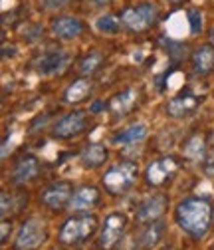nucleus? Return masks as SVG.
I'll list each match as a JSON object with an SVG mask.
<instances>
[{"label": "nucleus", "mask_w": 214, "mask_h": 250, "mask_svg": "<svg viewBox=\"0 0 214 250\" xmlns=\"http://www.w3.org/2000/svg\"><path fill=\"white\" fill-rule=\"evenodd\" d=\"M214 208L206 197H187L175 208V223L195 240H202L212 227Z\"/></svg>", "instance_id": "f257e3e1"}, {"label": "nucleus", "mask_w": 214, "mask_h": 250, "mask_svg": "<svg viewBox=\"0 0 214 250\" xmlns=\"http://www.w3.org/2000/svg\"><path fill=\"white\" fill-rule=\"evenodd\" d=\"M137 179H139V165L135 161L125 159L111 165L105 171V175L101 177V185L109 195L119 197L129 193L133 189V185L137 183Z\"/></svg>", "instance_id": "f03ea898"}, {"label": "nucleus", "mask_w": 214, "mask_h": 250, "mask_svg": "<svg viewBox=\"0 0 214 250\" xmlns=\"http://www.w3.org/2000/svg\"><path fill=\"white\" fill-rule=\"evenodd\" d=\"M97 230V218L96 214L89 212H79L70 216L68 221L62 225L58 234V240L66 244V246H79L83 242H87Z\"/></svg>", "instance_id": "7ed1b4c3"}, {"label": "nucleus", "mask_w": 214, "mask_h": 250, "mask_svg": "<svg viewBox=\"0 0 214 250\" xmlns=\"http://www.w3.org/2000/svg\"><path fill=\"white\" fill-rule=\"evenodd\" d=\"M119 20L127 32H133V34L147 32L159 20V6L153 2H141L135 6H127L125 10H121Z\"/></svg>", "instance_id": "20e7f679"}, {"label": "nucleus", "mask_w": 214, "mask_h": 250, "mask_svg": "<svg viewBox=\"0 0 214 250\" xmlns=\"http://www.w3.org/2000/svg\"><path fill=\"white\" fill-rule=\"evenodd\" d=\"M129 218L125 212H109L99 229V236H97V250H115L119 246V242L123 240V234L127 230Z\"/></svg>", "instance_id": "39448f33"}, {"label": "nucleus", "mask_w": 214, "mask_h": 250, "mask_svg": "<svg viewBox=\"0 0 214 250\" xmlns=\"http://www.w3.org/2000/svg\"><path fill=\"white\" fill-rule=\"evenodd\" d=\"M180 171V161L173 155H165L155 161H151L145 169V183L153 189H163L169 183L175 181V177Z\"/></svg>", "instance_id": "423d86ee"}, {"label": "nucleus", "mask_w": 214, "mask_h": 250, "mask_svg": "<svg viewBox=\"0 0 214 250\" xmlns=\"http://www.w3.org/2000/svg\"><path fill=\"white\" fill-rule=\"evenodd\" d=\"M48 240V227L40 218H26L20 225L12 250H38Z\"/></svg>", "instance_id": "0eeeda50"}, {"label": "nucleus", "mask_w": 214, "mask_h": 250, "mask_svg": "<svg viewBox=\"0 0 214 250\" xmlns=\"http://www.w3.org/2000/svg\"><path fill=\"white\" fill-rule=\"evenodd\" d=\"M87 127H89V115L78 109V111H72L64 117H59L52 125V137L59 141H70V139L79 137L83 131H87Z\"/></svg>", "instance_id": "6e6552de"}, {"label": "nucleus", "mask_w": 214, "mask_h": 250, "mask_svg": "<svg viewBox=\"0 0 214 250\" xmlns=\"http://www.w3.org/2000/svg\"><path fill=\"white\" fill-rule=\"evenodd\" d=\"M200 104H202V96H196L195 91L185 87L182 91H178L175 98H171L167 102L165 111L173 119H185V117H191L198 109Z\"/></svg>", "instance_id": "1a4fd4ad"}, {"label": "nucleus", "mask_w": 214, "mask_h": 250, "mask_svg": "<svg viewBox=\"0 0 214 250\" xmlns=\"http://www.w3.org/2000/svg\"><path fill=\"white\" fill-rule=\"evenodd\" d=\"M169 207V197L165 193H155L147 197L145 201L139 203L137 210H135V221L139 225H149V223H155L167 212Z\"/></svg>", "instance_id": "9d476101"}, {"label": "nucleus", "mask_w": 214, "mask_h": 250, "mask_svg": "<svg viewBox=\"0 0 214 250\" xmlns=\"http://www.w3.org/2000/svg\"><path fill=\"white\" fill-rule=\"evenodd\" d=\"M74 197V185L72 181H54L42 191V203L52 210H62L70 207V201Z\"/></svg>", "instance_id": "9b49d317"}, {"label": "nucleus", "mask_w": 214, "mask_h": 250, "mask_svg": "<svg viewBox=\"0 0 214 250\" xmlns=\"http://www.w3.org/2000/svg\"><path fill=\"white\" fill-rule=\"evenodd\" d=\"M40 175V159L36 155H22V157L14 163V169L10 173V181L14 185H26L30 181H34Z\"/></svg>", "instance_id": "f8f14e48"}, {"label": "nucleus", "mask_w": 214, "mask_h": 250, "mask_svg": "<svg viewBox=\"0 0 214 250\" xmlns=\"http://www.w3.org/2000/svg\"><path fill=\"white\" fill-rule=\"evenodd\" d=\"M70 62V56L62 50H50L46 54H42L36 62H34V68L38 74L42 76H56L59 74Z\"/></svg>", "instance_id": "ddd939ff"}, {"label": "nucleus", "mask_w": 214, "mask_h": 250, "mask_svg": "<svg viewBox=\"0 0 214 250\" xmlns=\"http://www.w3.org/2000/svg\"><path fill=\"white\" fill-rule=\"evenodd\" d=\"M165 232H167V223L161 221V218L155 221V223L143 225V230L135 236V248L137 250H153L161 242Z\"/></svg>", "instance_id": "4468645a"}, {"label": "nucleus", "mask_w": 214, "mask_h": 250, "mask_svg": "<svg viewBox=\"0 0 214 250\" xmlns=\"http://www.w3.org/2000/svg\"><path fill=\"white\" fill-rule=\"evenodd\" d=\"M83 22L76 16H58L52 20V34L59 40H76L83 34Z\"/></svg>", "instance_id": "2eb2a0df"}, {"label": "nucleus", "mask_w": 214, "mask_h": 250, "mask_svg": "<svg viewBox=\"0 0 214 250\" xmlns=\"http://www.w3.org/2000/svg\"><path fill=\"white\" fill-rule=\"evenodd\" d=\"M101 201V191L94 185H83L74 191V197L70 201V208L78 212H87L89 208H96Z\"/></svg>", "instance_id": "dca6fc26"}, {"label": "nucleus", "mask_w": 214, "mask_h": 250, "mask_svg": "<svg viewBox=\"0 0 214 250\" xmlns=\"http://www.w3.org/2000/svg\"><path fill=\"white\" fill-rule=\"evenodd\" d=\"M107 159H109V151H107V147H105L103 143H99V141L89 143V145L81 151V155H79V161H81L83 169H89V171L103 167V165L107 163Z\"/></svg>", "instance_id": "f3484780"}, {"label": "nucleus", "mask_w": 214, "mask_h": 250, "mask_svg": "<svg viewBox=\"0 0 214 250\" xmlns=\"http://www.w3.org/2000/svg\"><path fill=\"white\" fill-rule=\"evenodd\" d=\"M193 72L196 76H208L214 72V46L212 44H202L198 46L193 56H191Z\"/></svg>", "instance_id": "a211bd4d"}, {"label": "nucleus", "mask_w": 214, "mask_h": 250, "mask_svg": "<svg viewBox=\"0 0 214 250\" xmlns=\"http://www.w3.org/2000/svg\"><path fill=\"white\" fill-rule=\"evenodd\" d=\"M137 96H139V93H137V89H133V87L123 89V91H119L117 96H113V100L109 102V109H111L115 121L121 119V117H125V115L133 109V105H135V102H137Z\"/></svg>", "instance_id": "6ab92c4d"}, {"label": "nucleus", "mask_w": 214, "mask_h": 250, "mask_svg": "<svg viewBox=\"0 0 214 250\" xmlns=\"http://www.w3.org/2000/svg\"><path fill=\"white\" fill-rule=\"evenodd\" d=\"M91 89H94V83H91L89 78H79L76 80L74 83H70L64 91V96H62V102L64 104H81L89 98V93Z\"/></svg>", "instance_id": "aec40b11"}, {"label": "nucleus", "mask_w": 214, "mask_h": 250, "mask_svg": "<svg viewBox=\"0 0 214 250\" xmlns=\"http://www.w3.org/2000/svg\"><path fill=\"white\" fill-rule=\"evenodd\" d=\"M147 133H149V129H147L145 123H135V125H129V127H125L123 131H119L117 135H113L111 143L123 145V147H127V145H137V143H141V141L147 137Z\"/></svg>", "instance_id": "412c9836"}, {"label": "nucleus", "mask_w": 214, "mask_h": 250, "mask_svg": "<svg viewBox=\"0 0 214 250\" xmlns=\"http://www.w3.org/2000/svg\"><path fill=\"white\" fill-rule=\"evenodd\" d=\"M182 153H185V157L191 159V161H204V157H206V139H204V135L196 133V135L189 137L187 143L182 145Z\"/></svg>", "instance_id": "4be33fe9"}, {"label": "nucleus", "mask_w": 214, "mask_h": 250, "mask_svg": "<svg viewBox=\"0 0 214 250\" xmlns=\"http://www.w3.org/2000/svg\"><path fill=\"white\" fill-rule=\"evenodd\" d=\"M103 64H105V56L99 54V52H91V54H87L85 58H81V62H79V72H81L83 76H94L96 72L101 70Z\"/></svg>", "instance_id": "5701e85b"}, {"label": "nucleus", "mask_w": 214, "mask_h": 250, "mask_svg": "<svg viewBox=\"0 0 214 250\" xmlns=\"http://www.w3.org/2000/svg\"><path fill=\"white\" fill-rule=\"evenodd\" d=\"M96 28H97V32H101V34L113 36V34H119V30L123 28V26H121V20H119L117 16H113V14H103V16H99V18L96 20Z\"/></svg>", "instance_id": "b1692460"}, {"label": "nucleus", "mask_w": 214, "mask_h": 250, "mask_svg": "<svg viewBox=\"0 0 214 250\" xmlns=\"http://www.w3.org/2000/svg\"><path fill=\"white\" fill-rule=\"evenodd\" d=\"M187 18H189V24H191V30H193V34H200L202 32V14L193 8L187 12Z\"/></svg>", "instance_id": "393cba45"}, {"label": "nucleus", "mask_w": 214, "mask_h": 250, "mask_svg": "<svg viewBox=\"0 0 214 250\" xmlns=\"http://www.w3.org/2000/svg\"><path fill=\"white\" fill-rule=\"evenodd\" d=\"M12 205H14V201L8 195V191H2V218H6L8 210H12Z\"/></svg>", "instance_id": "a878e982"}, {"label": "nucleus", "mask_w": 214, "mask_h": 250, "mask_svg": "<svg viewBox=\"0 0 214 250\" xmlns=\"http://www.w3.org/2000/svg\"><path fill=\"white\" fill-rule=\"evenodd\" d=\"M101 109L105 111V104L103 102H94V104H91V107H89L91 113H101Z\"/></svg>", "instance_id": "bb28decb"}, {"label": "nucleus", "mask_w": 214, "mask_h": 250, "mask_svg": "<svg viewBox=\"0 0 214 250\" xmlns=\"http://www.w3.org/2000/svg\"><path fill=\"white\" fill-rule=\"evenodd\" d=\"M8 221H6V218H2V244H6L8 242Z\"/></svg>", "instance_id": "cd10ccee"}, {"label": "nucleus", "mask_w": 214, "mask_h": 250, "mask_svg": "<svg viewBox=\"0 0 214 250\" xmlns=\"http://www.w3.org/2000/svg\"><path fill=\"white\" fill-rule=\"evenodd\" d=\"M169 4H180V2H185V0H167Z\"/></svg>", "instance_id": "c85d7f7f"}, {"label": "nucleus", "mask_w": 214, "mask_h": 250, "mask_svg": "<svg viewBox=\"0 0 214 250\" xmlns=\"http://www.w3.org/2000/svg\"><path fill=\"white\" fill-rule=\"evenodd\" d=\"M161 250H176V248H175V246H173V244H167V246H163V248H161Z\"/></svg>", "instance_id": "c756f323"}, {"label": "nucleus", "mask_w": 214, "mask_h": 250, "mask_svg": "<svg viewBox=\"0 0 214 250\" xmlns=\"http://www.w3.org/2000/svg\"><path fill=\"white\" fill-rule=\"evenodd\" d=\"M210 40H212V44H214V28L210 30Z\"/></svg>", "instance_id": "7c9ffc66"}, {"label": "nucleus", "mask_w": 214, "mask_h": 250, "mask_svg": "<svg viewBox=\"0 0 214 250\" xmlns=\"http://www.w3.org/2000/svg\"><path fill=\"white\" fill-rule=\"evenodd\" d=\"M103 2H109V0H97V4H103Z\"/></svg>", "instance_id": "2f4dec72"}, {"label": "nucleus", "mask_w": 214, "mask_h": 250, "mask_svg": "<svg viewBox=\"0 0 214 250\" xmlns=\"http://www.w3.org/2000/svg\"><path fill=\"white\" fill-rule=\"evenodd\" d=\"M212 250H214V248H212Z\"/></svg>", "instance_id": "473e14b6"}]
</instances>
